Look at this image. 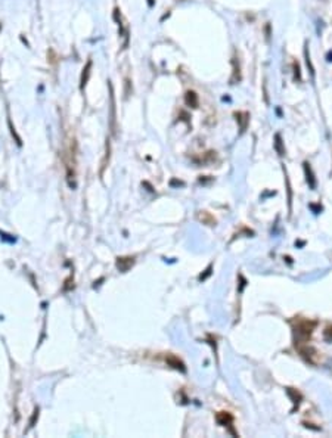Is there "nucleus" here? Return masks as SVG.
Returning a JSON list of instances; mask_svg holds the SVG:
<instances>
[{
  "instance_id": "f257e3e1",
  "label": "nucleus",
  "mask_w": 332,
  "mask_h": 438,
  "mask_svg": "<svg viewBox=\"0 0 332 438\" xmlns=\"http://www.w3.org/2000/svg\"><path fill=\"white\" fill-rule=\"evenodd\" d=\"M316 328V322L309 320V319H298L294 325V336H295V345L297 344H304L307 342L313 330Z\"/></svg>"
},
{
  "instance_id": "f03ea898",
  "label": "nucleus",
  "mask_w": 332,
  "mask_h": 438,
  "mask_svg": "<svg viewBox=\"0 0 332 438\" xmlns=\"http://www.w3.org/2000/svg\"><path fill=\"white\" fill-rule=\"evenodd\" d=\"M295 347H297V350H298V353H300V356H301L307 363L313 365V366H316V365L320 363V353L316 350L313 345H309L307 342H304V344H297Z\"/></svg>"
},
{
  "instance_id": "7ed1b4c3",
  "label": "nucleus",
  "mask_w": 332,
  "mask_h": 438,
  "mask_svg": "<svg viewBox=\"0 0 332 438\" xmlns=\"http://www.w3.org/2000/svg\"><path fill=\"white\" fill-rule=\"evenodd\" d=\"M165 362H167L169 366L175 368V369H177V371L185 372V365H183V362H182L179 357H176V356H173V354H167V356H165Z\"/></svg>"
},
{
  "instance_id": "20e7f679",
  "label": "nucleus",
  "mask_w": 332,
  "mask_h": 438,
  "mask_svg": "<svg viewBox=\"0 0 332 438\" xmlns=\"http://www.w3.org/2000/svg\"><path fill=\"white\" fill-rule=\"evenodd\" d=\"M185 102H186V105L188 107H191V108H198V95L195 93V92H192V90H189V92H186V95H185Z\"/></svg>"
},
{
  "instance_id": "39448f33",
  "label": "nucleus",
  "mask_w": 332,
  "mask_h": 438,
  "mask_svg": "<svg viewBox=\"0 0 332 438\" xmlns=\"http://www.w3.org/2000/svg\"><path fill=\"white\" fill-rule=\"evenodd\" d=\"M134 263V258L132 257H121V258H117V267L121 270V272H127L130 267Z\"/></svg>"
},
{
  "instance_id": "423d86ee",
  "label": "nucleus",
  "mask_w": 332,
  "mask_h": 438,
  "mask_svg": "<svg viewBox=\"0 0 332 438\" xmlns=\"http://www.w3.org/2000/svg\"><path fill=\"white\" fill-rule=\"evenodd\" d=\"M235 117H236V121L239 123V129L241 132H245L246 130V126L250 123V115L248 112H235Z\"/></svg>"
},
{
  "instance_id": "0eeeda50",
  "label": "nucleus",
  "mask_w": 332,
  "mask_h": 438,
  "mask_svg": "<svg viewBox=\"0 0 332 438\" xmlns=\"http://www.w3.org/2000/svg\"><path fill=\"white\" fill-rule=\"evenodd\" d=\"M90 69H92V61L89 59L86 66L83 68L81 77H80V89L86 87V84H88V81H89V77H90V72H92Z\"/></svg>"
},
{
  "instance_id": "6e6552de",
  "label": "nucleus",
  "mask_w": 332,
  "mask_h": 438,
  "mask_svg": "<svg viewBox=\"0 0 332 438\" xmlns=\"http://www.w3.org/2000/svg\"><path fill=\"white\" fill-rule=\"evenodd\" d=\"M232 420H233V417H232L230 413H226V412L217 413V422H219L220 425H223V426H229V425L232 423Z\"/></svg>"
},
{
  "instance_id": "1a4fd4ad",
  "label": "nucleus",
  "mask_w": 332,
  "mask_h": 438,
  "mask_svg": "<svg viewBox=\"0 0 332 438\" xmlns=\"http://www.w3.org/2000/svg\"><path fill=\"white\" fill-rule=\"evenodd\" d=\"M233 75L230 78L232 83H238L241 81V71H239V62H236V58H233Z\"/></svg>"
},
{
  "instance_id": "9d476101",
  "label": "nucleus",
  "mask_w": 332,
  "mask_h": 438,
  "mask_svg": "<svg viewBox=\"0 0 332 438\" xmlns=\"http://www.w3.org/2000/svg\"><path fill=\"white\" fill-rule=\"evenodd\" d=\"M199 219H201V220H204V221H205V223H208V224H210V226H211V224H214V223H216V220L213 219V217H210V216H208V213H207V211H202V214H201V216H199Z\"/></svg>"
},
{
  "instance_id": "9b49d317",
  "label": "nucleus",
  "mask_w": 332,
  "mask_h": 438,
  "mask_svg": "<svg viewBox=\"0 0 332 438\" xmlns=\"http://www.w3.org/2000/svg\"><path fill=\"white\" fill-rule=\"evenodd\" d=\"M276 149H278V152H279V155H284L285 153V151L282 149V140H281V136L279 134H276Z\"/></svg>"
},
{
  "instance_id": "f8f14e48",
  "label": "nucleus",
  "mask_w": 332,
  "mask_h": 438,
  "mask_svg": "<svg viewBox=\"0 0 332 438\" xmlns=\"http://www.w3.org/2000/svg\"><path fill=\"white\" fill-rule=\"evenodd\" d=\"M325 339H326V341H332V326L331 325L325 329Z\"/></svg>"
},
{
  "instance_id": "ddd939ff",
  "label": "nucleus",
  "mask_w": 332,
  "mask_h": 438,
  "mask_svg": "<svg viewBox=\"0 0 332 438\" xmlns=\"http://www.w3.org/2000/svg\"><path fill=\"white\" fill-rule=\"evenodd\" d=\"M294 71H295V80H300L301 78V74H300V65H298V62H294Z\"/></svg>"
}]
</instances>
